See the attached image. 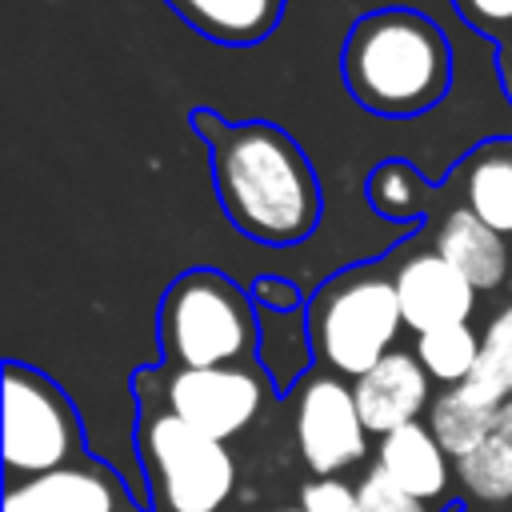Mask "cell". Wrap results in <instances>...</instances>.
<instances>
[{"instance_id": "1", "label": "cell", "mask_w": 512, "mask_h": 512, "mask_svg": "<svg viewBox=\"0 0 512 512\" xmlns=\"http://www.w3.org/2000/svg\"><path fill=\"white\" fill-rule=\"evenodd\" d=\"M196 124L212 144L216 196L244 236L296 244L316 228L320 184L292 136L264 120L224 124L212 112H196Z\"/></svg>"}, {"instance_id": "2", "label": "cell", "mask_w": 512, "mask_h": 512, "mask_svg": "<svg viewBox=\"0 0 512 512\" xmlns=\"http://www.w3.org/2000/svg\"><path fill=\"white\" fill-rule=\"evenodd\" d=\"M340 72L356 104L380 116H416L432 108L452 76V52L440 28L408 8H384L352 24Z\"/></svg>"}, {"instance_id": "3", "label": "cell", "mask_w": 512, "mask_h": 512, "mask_svg": "<svg viewBox=\"0 0 512 512\" xmlns=\"http://www.w3.org/2000/svg\"><path fill=\"white\" fill-rule=\"evenodd\" d=\"M160 348L172 368L252 364L260 316L252 300L220 272H184L160 300Z\"/></svg>"}, {"instance_id": "4", "label": "cell", "mask_w": 512, "mask_h": 512, "mask_svg": "<svg viewBox=\"0 0 512 512\" xmlns=\"http://www.w3.org/2000/svg\"><path fill=\"white\" fill-rule=\"evenodd\" d=\"M304 316L316 360L344 380H360L388 352H396V336L404 328L396 280L376 268L340 272L308 300Z\"/></svg>"}, {"instance_id": "5", "label": "cell", "mask_w": 512, "mask_h": 512, "mask_svg": "<svg viewBox=\"0 0 512 512\" xmlns=\"http://www.w3.org/2000/svg\"><path fill=\"white\" fill-rule=\"evenodd\" d=\"M136 452L168 512H220L236 492V456L168 408H140Z\"/></svg>"}, {"instance_id": "6", "label": "cell", "mask_w": 512, "mask_h": 512, "mask_svg": "<svg viewBox=\"0 0 512 512\" xmlns=\"http://www.w3.org/2000/svg\"><path fill=\"white\" fill-rule=\"evenodd\" d=\"M84 428L72 400L40 372L24 364L4 368V468L32 480L56 468L80 464Z\"/></svg>"}, {"instance_id": "7", "label": "cell", "mask_w": 512, "mask_h": 512, "mask_svg": "<svg viewBox=\"0 0 512 512\" xmlns=\"http://www.w3.org/2000/svg\"><path fill=\"white\" fill-rule=\"evenodd\" d=\"M140 408H168L184 424L200 428L212 440L240 436L272 392L260 364H228V368H172V372H140Z\"/></svg>"}, {"instance_id": "8", "label": "cell", "mask_w": 512, "mask_h": 512, "mask_svg": "<svg viewBox=\"0 0 512 512\" xmlns=\"http://www.w3.org/2000/svg\"><path fill=\"white\" fill-rule=\"evenodd\" d=\"M292 432L300 460L312 476H344L348 468L368 460V428L360 420L352 384L328 368L312 372L296 388Z\"/></svg>"}, {"instance_id": "9", "label": "cell", "mask_w": 512, "mask_h": 512, "mask_svg": "<svg viewBox=\"0 0 512 512\" xmlns=\"http://www.w3.org/2000/svg\"><path fill=\"white\" fill-rule=\"evenodd\" d=\"M352 396H356L364 428L380 440V436L428 416L432 376L424 372L416 352H400L396 348L376 368H368L360 380H352Z\"/></svg>"}, {"instance_id": "10", "label": "cell", "mask_w": 512, "mask_h": 512, "mask_svg": "<svg viewBox=\"0 0 512 512\" xmlns=\"http://www.w3.org/2000/svg\"><path fill=\"white\" fill-rule=\"evenodd\" d=\"M392 280H396L404 328H412L416 336L432 328H448V324H468L476 308V288L440 252L408 256Z\"/></svg>"}, {"instance_id": "11", "label": "cell", "mask_w": 512, "mask_h": 512, "mask_svg": "<svg viewBox=\"0 0 512 512\" xmlns=\"http://www.w3.org/2000/svg\"><path fill=\"white\" fill-rule=\"evenodd\" d=\"M124 488L100 460H80L48 476L12 480L4 512H120Z\"/></svg>"}, {"instance_id": "12", "label": "cell", "mask_w": 512, "mask_h": 512, "mask_svg": "<svg viewBox=\"0 0 512 512\" xmlns=\"http://www.w3.org/2000/svg\"><path fill=\"white\" fill-rule=\"evenodd\" d=\"M372 456H376V468L396 488H404L408 496H416L424 504L448 500V488L456 484V460L440 448V440L432 436V428L424 420L380 436Z\"/></svg>"}, {"instance_id": "13", "label": "cell", "mask_w": 512, "mask_h": 512, "mask_svg": "<svg viewBox=\"0 0 512 512\" xmlns=\"http://www.w3.org/2000/svg\"><path fill=\"white\" fill-rule=\"evenodd\" d=\"M436 252L472 284V288H496L508 276V248L496 228H488L476 212L456 208L444 216L436 232Z\"/></svg>"}, {"instance_id": "14", "label": "cell", "mask_w": 512, "mask_h": 512, "mask_svg": "<svg viewBox=\"0 0 512 512\" xmlns=\"http://www.w3.org/2000/svg\"><path fill=\"white\" fill-rule=\"evenodd\" d=\"M312 332L308 316L300 312H260V340H256V364L268 376L272 392L300 388L312 376Z\"/></svg>"}, {"instance_id": "15", "label": "cell", "mask_w": 512, "mask_h": 512, "mask_svg": "<svg viewBox=\"0 0 512 512\" xmlns=\"http://www.w3.org/2000/svg\"><path fill=\"white\" fill-rule=\"evenodd\" d=\"M496 416H500L496 404H484L468 384H456V388H440L432 396L424 424L432 428L440 448L452 460H460V456L476 452L484 440L496 436Z\"/></svg>"}, {"instance_id": "16", "label": "cell", "mask_w": 512, "mask_h": 512, "mask_svg": "<svg viewBox=\"0 0 512 512\" xmlns=\"http://www.w3.org/2000/svg\"><path fill=\"white\" fill-rule=\"evenodd\" d=\"M192 28L220 44H252L272 32L280 0H168Z\"/></svg>"}, {"instance_id": "17", "label": "cell", "mask_w": 512, "mask_h": 512, "mask_svg": "<svg viewBox=\"0 0 512 512\" xmlns=\"http://www.w3.org/2000/svg\"><path fill=\"white\" fill-rule=\"evenodd\" d=\"M468 212H476L500 236L512 232V152L508 148H480L464 176Z\"/></svg>"}, {"instance_id": "18", "label": "cell", "mask_w": 512, "mask_h": 512, "mask_svg": "<svg viewBox=\"0 0 512 512\" xmlns=\"http://www.w3.org/2000/svg\"><path fill=\"white\" fill-rule=\"evenodd\" d=\"M456 488L468 504H508L512 500V444L504 436L484 440L476 452L456 460Z\"/></svg>"}, {"instance_id": "19", "label": "cell", "mask_w": 512, "mask_h": 512, "mask_svg": "<svg viewBox=\"0 0 512 512\" xmlns=\"http://www.w3.org/2000/svg\"><path fill=\"white\" fill-rule=\"evenodd\" d=\"M476 356H480V336L468 324H448L416 336V360L444 388L464 384L476 368Z\"/></svg>"}, {"instance_id": "20", "label": "cell", "mask_w": 512, "mask_h": 512, "mask_svg": "<svg viewBox=\"0 0 512 512\" xmlns=\"http://www.w3.org/2000/svg\"><path fill=\"white\" fill-rule=\"evenodd\" d=\"M484 404H504L512 400V304L500 308L484 336H480V356H476V368L472 376L464 380Z\"/></svg>"}, {"instance_id": "21", "label": "cell", "mask_w": 512, "mask_h": 512, "mask_svg": "<svg viewBox=\"0 0 512 512\" xmlns=\"http://www.w3.org/2000/svg\"><path fill=\"white\" fill-rule=\"evenodd\" d=\"M368 196H372V204H376L384 216H392V220H408V216L420 212V180H416V172H412L408 164H400V160H388V164H380V168L372 172Z\"/></svg>"}, {"instance_id": "22", "label": "cell", "mask_w": 512, "mask_h": 512, "mask_svg": "<svg viewBox=\"0 0 512 512\" xmlns=\"http://www.w3.org/2000/svg\"><path fill=\"white\" fill-rule=\"evenodd\" d=\"M356 496H360V512H432V504L396 488L376 464L356 480Z\"/></svg>"}, {"instance_id": "23", "label": "cell", "mask_w": 512, "mask_h": 512, "mask_svg": "<svg viewBox=\"0 0 512 512\" xmlns=\"http://www.w3.org/2000/svg\"><path fill=\"white\" fill-rule=\"evenodd\" d=\"M300 512H360L356 484L344 476H312L300 488Z\"/></svg>"}, {"instance_id": "24", "label": "cell", "mask_w": 512, "mask_h": 512, "mask_svg": "<svg viewBox=\"0 0 512 512\" xmlns=\"http://www.w3.org/2000/svg\"><path fill=\"white\" fill-rule=\"evenodd\" d=\"M456 12L472 28L488 32V36H496L504 44L512 40V0H456Z\"/></svg>"}, {"instance_id": "25", "label": "cell", "mask_w": 512, "mask_h": 512, "mask_svg": "<svg viewBox=\"0 0 512 512\" xmlns=\"http://www.w3.org/2000/svg\"><path fill=\"white\" fill-rule=\"evenodd\" d=\"M252 300L260 304V312H296V288L288 280H260Z\"/></svg>"}, {"instance_id": "26", "label": "cell", "mask_w": 512, "mask_h": 512, "mask_svg": "<svg viewBox=\"0 0 512 512\" xmlns=\"http://www.w3.org/2000/svg\"><path fill=\"white\" fill-rule=\"evenodd\" d=\"M496 436H504L512 444V400L500 404V416H496Z\"/></svg>"}, {"instance_id": "27", "label": "cell", "mask_w": 512, "mask_h": 512, "mask_svg": "<svg viewBox=\"0 0 512 512\" xmlns=\"http://www.w3.org/2000/svg\"><path fill=\"white\" fill-rule=\"evenodd\" d=\"M272 512H300V504L296 508H272Z\"/></svg>"}]
</instances>
